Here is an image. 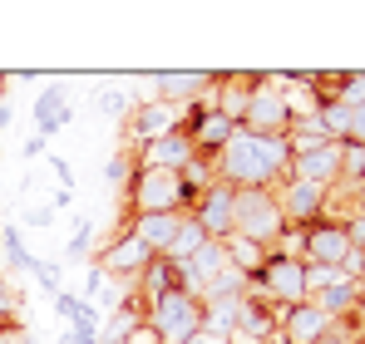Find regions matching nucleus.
<instances>
[{
	"label": "nucleus",
	"mask_w": 365,
	"mask_h": 344,
	"mask_svg": "<svg viewBox=\"0 0 365 344\" xmlns=\"http://www.w3.org/2000/svg\"><path fill=\"white\" fill-rule=\"evenodd\" d=\"M173 325L188 329V300H183V295H168V300H163V329H173Z\"/></svg>",
	"instance_id": "1"
},
{
	"label": "nucleus",
	"mask_w": 365,
	"mask_h": 344,
	"mask_svg": "<svg viewBox=\"0 0 365 344\" xmlns=\"http://www.w3.org/2000/svg\"><path fill=\"white\" fill-rule=\"evenodd\" d=\"M129 344H153V334H138V339H129Z\"/></svg>",
	"instance_id": "2"
}]
</instances>
